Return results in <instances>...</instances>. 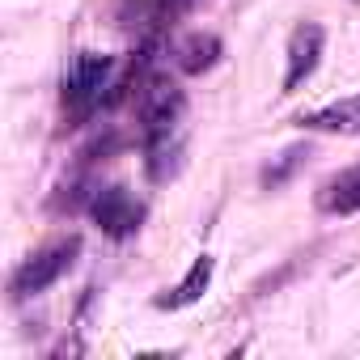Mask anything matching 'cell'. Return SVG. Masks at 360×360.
<instances>
[{
  "label": "cell",
  "instance_id": "ba28073f",
  "mask_svg": "<svg viewBox=\"0 0 360 360\" xmlns=\"http://www.w3.org/2000/svg\"><path fill=\"white\" fill-rule=\"evenodd\" d=\"M212 271H217V263H212L208 255H200L183 280H178L165 297H157V309H183V305H195V301L204 297V288L212 284Z\"/></svg>",
  "mask_w": 360,
  "mask_h": 360
},
{
  "label": "cell",
  "instance_id": "9c48e42d",
  "mask_svg": "<svg viewBox=\"0 0 360 360\" xmlns=\"http://www.w3.org/2000/svg\"><path fill=\"white\" fill-rule=\"evenodd\" d=\"M174 60H178V68H183V72L200 77V72H208V68L221 60V39H217V34L195 30V34H187L183 43L174 47Z\"/></svg>",
  "mask_w": 360,
  "mask_h": 360
},
{
  "label": "cell",
  "instance_id": "3957f363",
  "mask_svg": "<svg viewBox=\"0 0 360 360\" xmlns=\"http://www.w3.org/2000/svg\"><path fill=\"white\" fill-rule=\"evenodd\" d=\"M110 72H115V60H110V56H102V51H81V56L68 64V72H64V102H72V106H94V102L102 98Z\"/></svg>",
  "mask_w": 360,
  "mask_h": 360
},
{
  "label": "cell",
  "instance_id": "8992f818",
  "mask_svg": "<svg viewBox=\"0 0 360 360\" xmlns=\"http://www.w3.org/2000/svg\"><path fill=\"white\" fill-rule=\"evenodd\" d=\"M314 204H318L322 217H352V212H360V161L339 169V174H330L318 187Z\"/></svg>",
  "mask_w": 360,
  "mask_h": 360
},
{
  "label": "cell",
  "instance_id": "30bf717a",
  "mask_svg": "<svg viewBox=\"0 0 360 360\" xmlns=\"http://www.w3.org/2000/svg\"><path fill=\"white\" fill-rule=\"evenodd\" d=\"M305 161H309V144H292V148H284V153L263 169V187H271V191H276V187H284V183H288V178H292Z\"/></svg>",
  "mask_w": 360,
  "mask_h": 360
},
{
  "label": "cell",
  "instance_id": "6da1fadb",
  "mask_svg": "<svg viewBox=\"0 0 360 360\" xmlns=\"http://www.w3.org/2000/svg\"><path fill=\"white\" fill-rule=\"evenodd\" d=\"M77 255H81V238H64V242H56V246H47V250L30 255V259L13 271V284H9L13 301H26V297H34V292L51 288L64 271H72Z\"/></svg>",
  "mask_w": 360,
  "mask_h": 360
},
{
  "label": "cell",
  "instance_id": "277c9868",
  "mask_svg": "<svg viewBox=\"0 0 360 360\" xmlns=\"http://www.w3.org/2000/svg\"><path fill=\"white\" fill-rule=\"evenodd\" d=\"M322 43H326V34H322L318 22H301L292 30V39H288V68H284V94H297L314 77L318 56H322Z\"/></svg>",
  "mask_w": 360,
  "mask_h": 360
},
{
  "label": "cell",
  "instance_id": "5b68a950",
  "mask_svg": "<svg viewBox=\"0 0 360 360\" xmlns=\"http://www.w3.org/2000/svg\"><path fill=\"white\" fill-rule=\"evenodd\" d=\"M140 115H144V131H148V140L169 136L174 123H178V115H183V94H178V85H169V81H153V85L144 89Z\"/></svg>",
  "mask_w": 360,
  "mask_h": 360
},
{
  "label": "cell",
  "instance_id": "52a82bcc",
  "mask_svg": "<svg viewBox=\"0 0 360 360\" xmlns=\"http://www.w3.org/2000/svg\"><path fill=\"white\" fill-rule=\"evenodd\" d=\"M297 127L301 131H322V136H360V94L297 115Z\"/></svg>",
  "mask_w": 360,
  "mask_h": 360
},
{
  "label": "cell",
  "instance_id": "7a4b0ae2",
  "mask_svg": "<svg viewBox=\"0 0 360 360\" xmlns=\"http://www.w3.org/2000/svg\"><path fill=\"white\" fill-rule=\"evenodd\" d=\"M89 212H94V221H98V229L106 238H131L140 229V221H144V204L127 187H102V191H94Z\"/></svg>",
  "mask_w": 360,
  "mask_h": 360
}]
</instances>
